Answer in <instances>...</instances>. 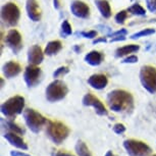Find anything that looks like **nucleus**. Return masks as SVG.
Listing matches in <instances>:
<instances>
[{"mask_svg":"<svg viewBox=\"0 0 156 156\" xmlns=\"http://www.w3.org/2000/svg\"><path fill=\"white\" fill-rule=\"evenodd\" d=\"M107 104L114 112H132L134 109V98L126 90L116 89L108 93Z\"/></svg>","mask_w":156,"mask_h":156,"instance_id":"1","label":"nucleus"},{"mask_svg":"<svg viewBox=\"0 0 156 156\" xmlns=\"http://www.w3.org/2000/svg\"><path fill=\"white\" fill-rule=\"evenodd\" d=\"M46 133L48 137L51 139L55 144L59 145L64 140L69 137V129L62 123L61 122L57 120H48L47 122V129Z\"/></svg>","mask_w":156,"mask_h":156,"instance_id":"2","label":"nucleus"},{"mask_svg":"<svg viewBox=\"0 0 156 156\" xmlns=\"http://www.w3.org/2000/svg\"><path fill=\"white\" fill-rule=\"evenodd\" d=\"M23 108H25V98L23 96L16 95L2 103L1 112L8 119H14L23 112Z\"/></svg>","mask_w":156,"mask_h":156,"instance_id":"3","label":"nucleus"},{"mask_svg":"<svg viewBox=\"0 0 156 156\" xmlns=\"http://www.w3.org/2000/svg\"><path fill=\"white\" fill-rule=\"evenodd\" d=\"M69 93V88L60 80H55L46 88V99L49 102H57L62 100Z\"/></svg>","mask_w":156,"mask_h":156,"instance_id":"4","label":"nucleus"},{"mask_svg":"<svg viewBox=\"0 0 156 156\" xmlns=\"http://www.w3.org/2000/svg\"><path fill=\"white\" fill-rule=\"evenodd\" d=\"M140 81L149 93H156V69L151 66H144L140 70Z\"/></svg>","mask_w":156,"mask_h":156,"instance_id":"5","label":"nucleus"},{"mask_svg":"<svg viewBox=\"0 0 156 156\" xmlns=\"http://www.w3.org/2000/svg\"><path fill=\"white\" fill-rule=\"evenodd\" d=\"M23 117H25L26 123L29 126V129L34 133H39L44 125H46L48 122L42 114L32 108H28L25 110Z\"/></svg>","mask_w":156,"mask_h":156,"instance_id":"6","label":"nucleus"},{"mask_svg":"<svg viewBox=\"0 0 156 156\" xmlns=\"http://www.w3.org/2000/svg\"><path fill=\"white\" fill-rule=\"evenodd\" d=\"M20 11L13 2H7L1 8V20L6 26L16 27L20 20Z\"/></svg>","mask_w":156,"mask_h":156,"instance_id":"7","label":"nucleus"},{"mask_svg":"<svg viewBox=\"0 0 156 156\" xmlns=\"http://www.w3.org/2000/svg\"><path fill=\"white\" fill-rule=\"evenodd\" d=\"M123 147L131 156H148L152 151L146 143L135 139L126 140L123 142Z\"/></svg>","mask_w":156,"mask_h":156,"instance_id":"8","label":"nucleus"},{"mask_svg":"<svg viewBox=\"0 0 156 156\" xmlns=\"http://www.w3.org/2000/svg\"><path fill=\"white\" fill-rule=\"evenodd\" d=\"M5 44L12 50L14 54H17L23 48L22 35L20 34L19 31L12 29L8 32L6 37H5Z\"/></svg>","mask_w":156,"mask_h":156,"instance_id":"9","label":"nucleus"},{"mask_svg":"<svg viewBox=\"0 0 156 156\" xmlns=\"http://www.w3.org/2000/svg\"><path fill=\"white\" fill-rule=\"evenodd\" d=\"M41 69L38 67L37 66H33L30 64L29 66L26 67L25 73H23V79L29 88L35 87L39 83L40 78H41Z\"/></svg>","mask_w":156,"mask_h":156,"instance_id":"10","label":"nucleus"},{"mask_svg":"<svg viewBox=\"0 0 156 156\" xmlns=\"http://www.w3.org/2000/svg\"><path fill=\"white\" fill-rule=\"evenodd\" d=\"M83 104L85 106H92L95 109L96 113L99 115H107L108 111L106 110V107L101 102V100L94 96L92 93H87L83 98Z\"/></svg>","mask_w":156,"mask_h":156,"instance_id":"11","label":"nucleus"},{"mask_svg":"<svg viewBox=\"0 0 156 156\" xmlns=\"http://www.w3.org/2000/svg\"><path fill=\"white\" fill-rule=\"evenodd\" d=\"M70 10L79 19H88L90 16V7L81 0H75L70 4Z\"/></svg>","mask_w":156,"mask_h":156,"instance_id":"12","label":"nucleus"},{"mask_svg":"<svg viewBox=\"0 0 156 156\" xmlns=\"http://www.w3.org/2000/svg\"><path fill=\"white\" fill-rule=\"evenodd\" d=\"M44 59V52L39 45H33L28 50V61L30 64L38 66Z\"/></svg>","mask_w":156,"mask_h":156,"instance_id":"13","label":"nucleus"},{"mask_svg":"<svg viewBox=\"0 0 156 156\" xmlns=\"http://www.w3.org/2000/svg\"><path fill=\"white\" fill-rule=\"evenodd\" d=\"M26 9H27L29 19L31 20H33V22H39L41 20V9L37 0H27Z\"/></svg>","mask_w":156,"mask_h":156,"instance_id":"14","label":"nucleus"},{"mask_svg":"<svg viewBox=\"0 0 156 156\" xmlns=\"http://www.w3.org/2000/svg\"><path fill=\"white\" fill-rule=\"evenodd\" d=\"M2 73H3L5 78L7 79L14 78V76H16L22 73V66H20V63L10 60L8 62L4 63V66H2Z\"/></svg>","mask_w":156,"mask_h":156,"instance_id":"15","label":"nucleus"},{"mask_svg":"<svg viewBox=\"0 0 156 156\" xmlns=\"http://www.w3.org/2000/svg\"><path fill=\"white\" fill-rule=\"evenodd\" d=\"M88 84L96 90H102L107 86L108 79L105 75L95 73V75H92L88 79Z\"/></svg>","mask_w":156,"mask_h":156,"instance_id":"16","label":"nucleus"},{"mask_svg":"<svg viewBox=\"0 0 156 156\" xmlns=\"http://www.w3.org/2000/svg\"><path fill=\"white\" fill-rule=\"evenodd\" d=\"M4 138L8 141V143H9L10 145L16 147V148L22 149V150L28 149V145L25 143L23 138L20 137L19 134L14 133V132H7V133H5Z\"/></svg>","mask_w":156,"mask_h":156,"instance_id":"17","label":"nucleus"},{"mask_svg":"<svg viewBox=\"0 0 156 156\" xmlns=\"http://www.w3.org/2000/svg\"><path fill=\"white\" fill-rule=\"evenodd\" d=\"M103 58H104V55H103L101 52L93 50V51H91L88 54H86L85 61L92 66H99V64H101V62L103 61Z\"/></svg>","mask_w":156,"mask_h":156,"instance_id":"18","label":"nucleus"},{"mask_svg":"<svg viewBox=\"0 0 156 156\" xmlns=\"http://www.w3.org/2000/svg\"><path fill=\"white\" fill-rule=\"evenodd\" d=\"M140 49L139 45H136V44H129V45H125L122 47H119L115 50V57L120 58L123 57L126 55H129V53H134V52H137L138 50Z\"/></svg>","mask_w":156,"mask_h":156,"instance_id":"19","label":"nucleus"},{"mask_svg":"<svg viewBox=\"0 0 156 156\" xmlns=\"http://www.w3.org/2000/svg\"><path fill=\"white\" fill-rule=\"evenodd\" d=\"M95 4L104 19H109L111 16V7L107 0H95Z\"/></svg>","mask_w":156,"mask_h":156,"instance_id":"20","label":"nucleus"},{"mask_svg":"<svg viewBox=\"0 0 156 156\" xmlns=\"http://www.w3.org/2000/svg\"><path fill=\"white\" fill-rule=\"evenodd\" d=\"M61 49H62V44H61L60 41L58 40L50 41V42L47 43L44 53L48 55V56H52V55L57 54Z\"/></svg>","mask_w":156,"mask_h":156,"instance_id":"21","label":"nucleus"},{"mask_svg":"<svg viewBox=\"0 0 156 156\" xmlns=\"http://www.w3.org/2000/svg\"><path fill=\"white\" fill-rule=\"evenodd\" d=\"M1 123H2V126L8 129L9 132H14V133H16L19 135L25 134V129L23 128H20L19 125H16L12 120H4V119H1Z\"/></svg>","mask_w":156,"mask_h":156,"instance_id":"22","label":"nucleus"},{"mask_svg":"<svg viewBox=\"0 0 156 156\" xmlns=\"http://www.w3.org/2000/svg\"><path fill=\"white\" fill-rule=\"evenodd\" d=\"M76 152L78 156H93L92 153L83 141H79L76 145Z\"/></svg>","mask_w":156,"mask_h":156,"instance_id":"23","label":"nucleus"},{"mask_svg":"<svg viewBox=\"0 0 156 156\" xmlns=\"http://www.w3.org/2000/svg\"><path fill=\"white\" fill-rule=\"evenodd\" d=\"M128 12H131L132 14H134V16H143L146 14V10H145V8L141 6L140 4L136 3L128 8Z\"/></svg>","mask_w":156,"mask_h":156,"instance_id":"24","label":"nucleus"},{"mask_svg":"<svg viewBox=\"0 0 156 156\" xmlns=\"http://www.w3.org/2000/svg\"><path fill=\"white\" fill-rule=\"evenodd\" d=\"M155 29H151V28H148V29H144V30L138 32V33H135L132 35L131 39L133 40H136V39H139V38H142V37H147V36H150V35H153L155 34Z\"/></svg>","mask_w":156,"mask_h":156,"instance_id":"25","label":"nucleus"},{"mask_svg":"<svg viewBox=\"0 0 156 156\" xmlns=\"http://www.w3.org/2000/svg\"><path fill=\"white\" fill-rule=\"evenodd\" d=\"M73 33V29L72 26L69 25V23L67 20H63L61 23V36L63 38H66L67 36L72 35Z\"/></svg>","mask_w":156,"mask_h":156,"instance_id":"26","label":"nucleus"},{"mask_svg":"<svg viewBox=\"0 0 156 156\" xmlns=\"http://www.w3.org/2000/svg\"><path fill=\"white\" fill-rule=\"evenodd\" d=\"M128 17V10H120L119 12H117L114 16V20H115V23H119V25H122L125 23V20Z\"/></svg>","mask_w":156,"mask_h":156,"instance_id":"27","label":"nucleus"},{"mask_svg":"<svg viewBox=\"0 0 156 156\" xmlns=\"http://www.w3.org/2000/svg\"><path fill=\"white\" fill-rule=\"evenodd\" d=\"M69 73V69L67 66H60L53 73V76L54 78H60V76L67 75Z\"/></svg>","mask_w":156,"mask_h":156,"instance_id":"28","label":"nucleus"},{"mask_svg":"<svg viewBox=\"0 0 156 156\" xmlns=\"http://www.w3.org/2000/svg\"><path fill=\"white\" fill-rule=\"evenodd\" d=\"M76 36H81L87 39H95L97 37V32L96 31H89V32H76Z\"/></svg>","mask_w":156,"mask_h":156,"instance_id":"29","label":"nucleus"},{"mask_svg":"<svg viewBox=\"0 0 156 156\" xmlns=\"http://www.w3.org/2000/svg\"><path fill=\"white\" fill-rule=\"evenodd\" d=\"M113 132L115 134H117V135L123 134L126 132V126H125V125H122V123H120V122L115 123V125L113 126Z\"/></svg>","mask_w":156,"mask_h":156,"instance_id":"30","label":"nucleus"},{"mask_svg":"<svg viewBox=\"0 0 156 156\" xmlns=\"http://www.w3.org/2000/svg\"><path fill=\"white\" fill-rule=\"evenodd\" d=\"M146 5L149 11L156 13V0H146Z\"/></svg>","mask_w":156,"mask_h":156,"instance_id":"31","label":"nucleus"},{"mask_svg":"<svg viewBox=\"0 0 156 156\" xmlns=\"http://www.w3.org/2000/svg\"><path fill=\"white\" fill-rule=\"evenodd\" d=\"M126 34H128V31H126V29H120V30H117L115 32H112V33H111L108 37L113 38V37H116V36H126Z\"/></svg>","mask_w":156,"mask_h":156,"instance_id":"32","label":"nucleus"},{"mask_svg":"<svg viewBox=\"0 0 156 156\" xmlns=\"http://www.w3.org/2000/svg\"><path fill=\"white\" fill-rule=\"evenodd\" d=\"M122 63H136L138 62V57L136 55H129L122 61Z\"/></svg>","mask_w":156,"mask_h":156,"instance_id":"33","label":"nucleus"},{"mask_svg":"<svg viewBox=\"0 0 156 156\" xmlns=\"http://www.w3.org/2000/svg\"><path fill=\"white\" fill-rule=\"evenodd\" d=\"M97 29H99L100 32H102V33H105L107 35V36H109V35L112 33V31H111V29L109 27H107V26H103V25H98L97 26Z\"/></svg>","mask_w":156,"mask_h":156,"instance_id":"34","label":"nucleus"},{"mask_svg":"<svg viewBox=\"0 0 156 156\" xmlns=\"http://www.w3.org/2000/svg\"><path fill=\"white\" fill-rule=\"evenodd\" d=\"M51 156H75V155L70 154V153L66 152V151H56V152L52 153Z\"/></svg>","mask_w":156,"mask_h":156,"instance_id":"35","label":"nucleus"},{"mask_svg":"<svg viewBox=\"0 0 156 156\" xmlns=\"http://www.w3.org/2000/svg\"><path fill=\"white\" fill-rule=\"evenodd\" d=\"M107 38L106 37H99L93 40V44H98V43H106Z\"/></svg>","mask_w":156,"mask_h":156,"instance_id":"36","label":"nucleus"},{"mask_svg":"<svg viewBox=\"0 0 156 156\" xmlns=\"http://www.w3.org/2000/svg\"><path fill=\"white\" fill-rule=\"evenodd\" d=\"M10 156H31V155L26 154V153H23V152H20V151H11Z\"/></svg>","mask_w":156,"mask_h":156,"instance_id":"37","label":"nucleus"},{"mask_svg":"<svg viewBox=\"0 0 156 156\" xmlns=\"http://www.w3.org/2000/svg\"><path fill=\"white\" fill-rule=\"evenodd\" d=\"M126 36H116L111 38V42H117V41H125Z\"/></svg>","mask_w":156,"mask_h":156,"instance_id":"38","label":"nucleus"},{"mask_svg":"<svg viewBox=\"0 0 156 156\" xmlns=\"http://www.w3.org/2000/svg\"><path fill=\"white\" fill-rule=\"evenodd\" d=\"M53 5H54L55 9H59L60 6H61L60 0H53Z\"/></svg>","mask_w":156,"mask_h":156,"instance_id":"39","label":"nucleus"},{"mask_svg":"<svg viewBox=\"0 0 156 156\" xmlns=\"http://www.w3.org/2000/svg\"><path fill=\"white\" fill-rule=\"evenodd\" d=\"M105 156H117V155L114 154L112 151H107V153L105 154Z\"/></svg>","mask_w":156,"mask_h":156,"instance_id":"40","label":"nucleus"},{"mask_svg":"<svg viewBox=\"0 0 156 156\" xmlns=\"http://www.w3.org/2000/svg\"><path fill=\"white\" fill-rule=\"evenodd\" d=\"M73 49H75L76 51V52H78V53H79V52L81 51V49H82V48H81V47H79V46H75V48H73Z\"/></svg>","mask_w":156,"mask_h":156,"instance_id":"41","label":"nucleus"},{"mask_svg":"<svg viewBox=\"0 0 156 156\" xmlns=\"http://www.w3.org/2000/svg\"><path fill=\"white\" fill-rule=\"evenodd\" d=\"M3 85H4V81L3 79H1V87H3Z\"/></svg>","mask_w":156,"mask_h":156,"instance_id":"42","label":"nucleus"},{"mask_svg":"<svg viewBox=\"0 0 156 156\" xmlns=\"http://www.w3.org/2000/svg\"><path fill=\"white\" fill-rule=\"evenodd\" d=\"M151 156H156V154H153V155H151Z\"/></svg>","mask_w":156,"mask_h":156,"instance_id":"43","label":"nucleus"},{"mask_svg":"<svg viewBox=\"0 0 156 156\" xmlns=\"http://www.w3.org/2000/svg\"><path fill=\"white\" fill-rule=\"evenodd\" d=\"M131 1H133V0H131Z\"/></svg>","mask_w":156,"mask_h":156,"instance_id":"44","label":"nucleus"}]
</instances>
